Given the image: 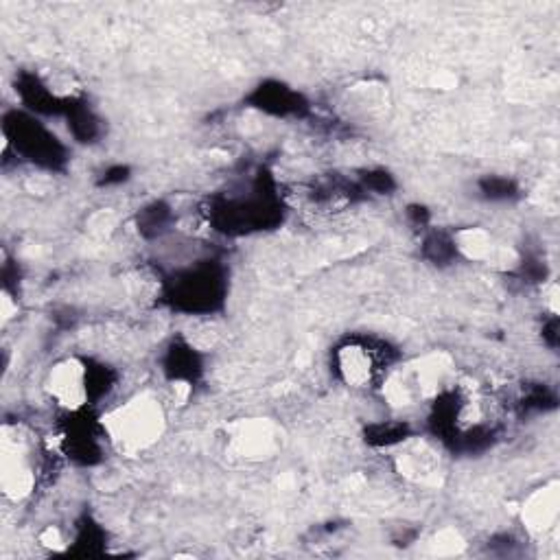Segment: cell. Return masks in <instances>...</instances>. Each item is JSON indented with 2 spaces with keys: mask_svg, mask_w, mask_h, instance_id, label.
I'll return each mask as SVG.
<instances>
[{
  "mask_svg": "<svg viewBox=\"0 0 560 560\" xmlns=\"http://www.w3.org/2000/svg\"><path fill=\"white\" fill-rule=\"evenodd\" d=\"M114 372L105 364H95L92 359L68 357L60 361L46 379V390L57 405L70 414L84 412L95 405L114 388Z\"/></svg>",
  "mask_w": 560,
  "mask_h": 560,
  "instance_id": "6da1fadb",
  "label": "cell"
},
{
  "mask_svg": "<svg viewBox=\"0 0 560 560\" xmlns=\"http://www.w3.org/2000/svg\"><path fill=\"white\" fill-rule=\"evenodd\" d=\"M401 469L414 480H429L431 475H436L438 466L427 449H420L405 453V458H401Z\"/></svg>",
  "mask_w": 560,
  "mask_h": 560,
  "instance_id": "2e32d148",
  "label": "cell"
},
{
  "mask_svg": "<svg viewBox=\"0 0 560 560\" xmlns=\"http://www.w3.org/2000/svg\"><path fill=\"white\" fill-rule=\"evenodd\" d=\"M252 101H254V108L274 116H298L307 108L302 95H298L296 90L287 88L285 84H278V81L261 84L252 92Z\"/></svg>",
  "mask_w": 560,
  "mask_h": 560,
  "instance_id": "ba28073f",
  "label": "cell"
},
{
  "mask_svg": "<svg viewBox=\"0 0 560 560\" xmlns=\"http://www.w3.org/2000/svg\"><path fill=\"white\" fill-rule=\"evenodd\" d=\"M558 519V490L556 484L552 488H541L539 493L532 495L528 506L523 508V521H528L532 532H545L552 528Z\"/></svg>",
  "mask_w": 560,
  "mask_h": 560,
  "instance_id": "30bf717a",
  "label": "cell"
},
{
  "mask_svg": "<svg viewBox=\"0 0 560 560\" xmlns=\"http://www.w3.org/2000/svg\"><path fill=\"white\" fill-rule=\"evenodd\" d=\"M66 116H68V130L79 140V143H92V140L101 134V121L88 110V105H70Z\"/></svg>",
  "mask_w": 560,
  "mask_h": 560,
  "instance_id": "8fae6325",
  "label": "cell"
},
{
  "mask_svg": "<svg viewBox=\"0 0 560 560\" xmlns=\"http://www.w3.org/2000/svg\"><path fill=\"white\" fill-rule=\"evenodd\" d=\"M366 436L370 445L375 447H394L410 438V427L407 423H377L368 427Z\"/></svg>",
  "mask_w": 560,
  "mask_h": 560,
  "instance_id": "5bb4252c",
  "label": "cell"
},
{
  "mask_svg": "<svg viewBox=\"0 0 560 560\" xmlns=\"http://www.w3.org/2000/svg\"><path fill=\"white\" fill-rule=\"evenodd\" d=\"M425 259L436 263V265H449L458 259V243H455L453 235H445V232H431L425 239L423 245Z\"/></svg>",
  "mask_w": 560,
  "mask_h": 560,
  "instance_id": "7c38bea8",
  "label": "cell"
},
{
  "mask_svg": "<svg viewBox=\"0 0 560 560\" xmlns=\"http://www.w3.org/2000/svg\"><path fill=\"white\" fill-rule=\"evenodd\" d=\"M224 274L219 267L204 263L182 272L169 287V300L175 309L189 313L215 311L224 302Z\"/></svg>",
  "mask_w": 560,
  "mask_h": 560,
  "instance_id": "5b68a950",
  "label": "cell"
},
{
  "mask_svg": "<svg viewBox=\"0 0 560 560\" xmlns=\"http://www.w3.org/2000/svg\"><path fill=\"white\" fill-rule=\"evenodd\" d=\"M103 431L121 451H143L154 445L165 429V412L158 399L138 394L103 418Z\"/></svg>",
  "mask_w": 560,
  "mask_h": 560,
  "instance_id": "7a4b0ae2",
  "label": "cell"
},
{
  "mask_svg": "<svg viewBox=\"0 0 560 560\" xmlns=\"http://www.w3.org/2000/svg\"><path fill=\"white\" fill-rule=\"evenodd\" d=\"M335 372L350 388H370L383 383L394 368L390 346L375 337L353 335L333 353Z\"/></svg>",
  "mask_w": 560,
  "mask_h": 560,
  "instance_id": "3957f363",
  "label": "cell"
},
{
  "mask_svg": "<svg viewBox=\"0 0 560 560\" xmlns=\"http://www.w3.org/2000/svg\"><path fill=\"white\" fill-rule=\"evenodd\" d=\"M3 132L7 143L25 160L44 169H60L66 162V147L49 127L27 112L5 114Z\"/></svg>",
  "mask_w": 560,
  "mask_h": 560,
  "instance_id": "277c9868",
  "label": "cell"
},
{
  "mask_svg": "<svg viewBox=\"0 0 560 560\" xmlns=\"http://www.w3.org/2000/svg\"><path fill=\"white\" fill-rule=\"evenodd\" d=\"M169 224H171V208L167 204L156 202V204L140 210V217H138L140 228L138 230L143 232V235L160 237Z\"/></svg>",
  "mask_w": 560,
  "mask_h": 560,
  "instance_id": "4fadbf2b",
  "label": "cell"
},
{
  "mask_svg": "<svg viewBox=\"0 0 560 560\" xmlns=\"http://www.w3.org/2000/svg\"><path fill=\"white\" fill-rule=\"evenodd\" d=\"M361 182H364L366 191H375L379 195L394 189V180L388 171H368L366 175H361Z\"/></svg>",
  "mask_w": 560,
  "mask_h": 560,
  "instance_id": "e0dca14e",
  "label": "cell"
},
{
  "mask_svg": "<svg viewBox=\"0 0 560 560\" xmlns=\"http://www.w3.org/2000/svg\"><path fill=\"white\" fill-rule=\"evenodd\" d=\"M130 171H127V167H112V169H108L103 173V180H101V184H121V182H125L127 178H130V175H127Z\"/></svg>",
  "mask_w": 560,
  "mask_h": 560,
  "instance_id": "ac0fdd59",
  "label": "cell"
},
{
  "mask_svg": "<svg viewBox=\"0 0 560 560\" xmlns=\"http://www.w3.org/2000/svg\"><path fill=\"white\" fill-rule=\"evenodd\" d=\"M38 482V460L33 447L18 427L5 425L3 431V486L11 497H25Z\"/></svg>",
  "mask_w": 560,
  "mask_h": 560,
  "instance_id": "8992f818",
  "label": "cell"
},
{
  "mask_svg": "<svg viewBox=\"0 0 560 560\" xmlns=\"http://www.w3.org/2000/svg\"><path fill=\"white\" fill-rule=\"evenodd\" d=\"M232 447L243 458H265L276 447V436L270 425L265 423H241L232 434Z\"/></svg>",
  "mask_w": 560,
  "mask_h": 560,
  "instance_id": "9c48e42d",
  "label": "cell"
},
{
  "mask_svg": "<svg viewBox=\"0 0 560 560\" xmlns=\"http://www.w3.org/2000/svg\"><path fill=\"white\" fill-rule=\"evenodd\" d=\"M202 368L204 364L200 353L184 340H173L167 348L165 357H162V370H165L167 379L173 385L191 388V385L200 379Z\"/></svg>",
  "mask_w": 560,
  "mask_h": 560,
  "instance_id": "52a82bcc",
  "label": "cell"
},
{
  "mask_svg": "<svg viewBox=\"0 0 560 560\" xmlns=\"http://www.w3.org/2000/svg\"><path fill=\"white\" fill-rule=\"evenodd\" d=\"M482 197L488 202H510L519 195L517 182H512L510 178H501V175H488L480 182Z\"/></svg>",
  "mask_w": 560,
  "mask_h": 560,
  "instance_id": "9a60e30c",
  "label": "cell"
}]
</instances>
